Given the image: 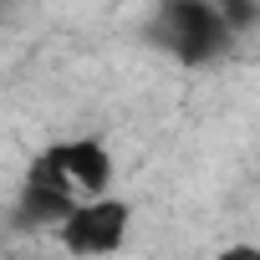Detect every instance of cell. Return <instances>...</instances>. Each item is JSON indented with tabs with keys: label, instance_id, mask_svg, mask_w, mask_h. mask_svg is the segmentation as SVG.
Wrapping results in <instances>:
<instances>
[{
	"label": "cell",
	"instance_id": "cell-1",
	"mask_svg": "<svg viewBox=\"0 0 260 260\" xmlns=\"http://www.w3.org/2000/svg\"><path fill=\"white\" fill-rule=\"evenodd\" d=\"M148 36L184 67H204L235 41V26L224 21L219 0H158Z\"/></svg>",
	"mask_w": 260,
	"mask_h": 260
},
{
	"label": "cell",
	"instance_id": "cell-2",
	"mask_svg": "<svg viewBox=\"0 0 260 260\" xmlns=\"http://www.w3.org/2000/svg\"><path fill=\"white\" fill-rule=\"evenodd\" d=\"M127 224H133V204L97 194V199H82L61 219V245L77 255H107L127 240Z\"/></svg>",
	"mask_w": 260,
	"mask_h": 260
},
{
	"label": "cell",
	"instance_id": "cell-3",
	"mask_svg": "<svg viewBox=\"0 0 260 260\" xmlns=\"http://www.w3.org/2000/svg\"><path fill=\"white\" fill-rule=\"evenodd\" d=\"M77 204H82V194H77V184L67 179L61 158H56L51 148H46V153H36V158H31V169H26L21 204H16L21 224H61Z\"/></svg>",
	"mask_w": 260,
	"mask_h": 260
},
{
	"label": "cell",
	"instance_id": "cell-4",
	"mask_svg": "<svg viewBox=\"0 0 260 260\" xmlns=\"http://www.w3.org/2000/svg\"><path fill=\"white\" fill-rule=\"evenodd\" d=\"M51 153L61 158V169H67V179L77 184L82 199L107 194V184H112V153H107L97 138H67V143H56Z\"/></svg>",
	"mask_w": 260,
	"mask_h": 260
},
{
	"label": "cell",
	"instance_id": "cell-5",
	"mask_svg": "<svg viewBox=\"0 0 260 260\" xmlns=\"http://www.w3.org/2000/svg\"><path fill=\"white\" fill-rule=\"evenodd\" d=\"M219 11H224V21H230L235 36H240V31H250V26L260 21V0H219Z\"/></svg>",
	"mask_w": 260,
	"mask_h": 260
}]
</instances>
